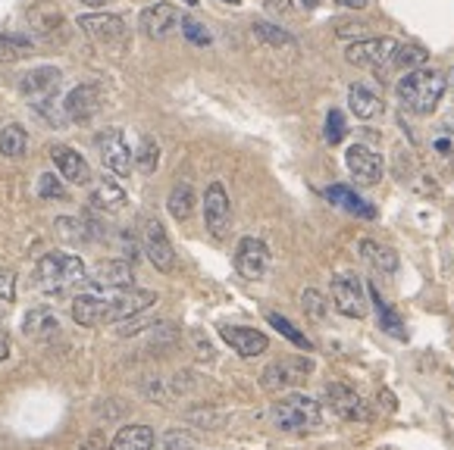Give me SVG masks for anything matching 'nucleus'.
Wrapping results in <instances>:
<instances>
[{
  "label": "nucleus",
  "instance_id": "1a4fd4ad",
  "mask_svg": "<svg viewBox=\"0 0 454 450\" xmlns=\"http://www.w3.org/2000/svg\"><path fill=\"white\" fill-rule=\"evenodd\" d=\"M204 225L216 241H226L232 232V204H229V194L220 182L207 185V191H204Z\"/></svg>",
  "mask_w": 454,
  "mask_h": 450
},
{
  "label": "nucleus",
  "instance_id": "79ce46f5",
  "mask_svg": "<svg viewBox=\"0 0 454 450\" xmlns=\"http://www.w3.org/2000/svg\"><path fill=\"white\" fill-rule=\"evenodd\" d=\"M82 450H107V444H104V438L94 431V435H88L85 441H82Z\"/></svg>",
  "mask_w": 454,
  "mask_h": 450
},
{
  "label": "nucleus",
  "instance_id": "a18cd8bd",
  "mask_svg": "<svg viewBox=\"0 0 454 450\" xmlns=\"http://www.w3.org/2000/svg\"><path fill=\"white\" fill-rule=\"evenodd\" d=\"M335 4H341V7H348V10H364V7H370L373 0H335Z\"/></svg>",
  "mask_w": 454,
  "mask_h": 450
},
{
  "label": "nucleus",
  "instance_id": "423d86ee",
  "mask_svg": "<svg viewBox=\"0 0 454 450\" xmlns=\"http://www.w3.org/2000/svg\"><path fill=\"white\" fill-rule=\"evenodd\" d=\"M314 372V360L308 357H282L276 363H270L261 376V388L270 391V394H279V391L298 388L304 384Z\"/></svg>",
  "mask_w": 454,
  "mask_h": 450
},
{
  "label": "nucleus",
  "instance_id": "aec40b11",
  "mask_svg": "<svg viewBox=\"0 0 454 450\" xmlns=\"http://www.w3.org/2000/svg\"><path fill=\"white\" fill-rule=\"evenodd\" d=\"M63 110H67V116L73 122L85 126V122L94 120V112L100 110V91L94 85H75L67 94V100H63Z\"/></svg>",
  "mask_w": 454,
  "mask_h": 450
},
{
  "label": "nucleus",
  "instance_id": "e433bc0d",
  "mask_svg": "<svg viewBox=\"0 0 454 450\" xmlns=\"http://www.w3.org/2000/svg\"><path fill=\"white\" fill-rule=\"evenodd\" d=\"M182 35H185L192 44H198V47H207L210 41V32L204 28V22H198L194 16H182Z\"/></svg>",
  "mask_w": 454,
  "mask_h": 450
},
{
  "label": "nucleus",
  "instance_id": "393cba45",
  "mask_svg": "<svg viewBox=\"0 0 454 450\" xmlns=\"http://www.w3.org/2000/svg\"><path fill=\"white\" fill-rule=\"evenodd\" d=\"M110 450H154V429H147V425H122L114 435Z\"/></svg>",
  "mask_w": 454,
  "mask_h": 450
},
{
  "label": "nucleus",
  "instance_id": "bb28decb",
  "mask_svg": "<svg viewBox=\"0 0 454 450\" xmlns=\"http://www.w3.org/2000/svg\"><path fill=\"white\" fill-rule=\"evenodd\" d=\"M28 151V132L20 126V122H10V126L0 128V153L10 159L26 157Z\"/></svg>",
  "mask_w": 454,
  "mask_h": 450
},
{
  "label": "nucleus",
  "instance_id": "2f4dec72",
  "mask_svg": "<svg viewBox=\"0 0 454 450\" xmlns=\"http://www.w3.org/2000/svg\"><path fill=\"white\" fill-rule=\"evenodd\" d=\"M427 60H429V53H427V47H420V44H401L398 53H395V66L408 69V73L423 69Z\"/></svg>",
  "mask_w": 454,
  "mask_h": 450
},
{
  "label": "nucleus",
  "instance_id": "ea45409f",
  "mask_svg": "<svg viewBox=\"0 0 454 450\" xmlns=\"http://www.w3.org/2000/svg\"><path fill=\"white\" fill-rule=\"evenodd\" d=\"M57 232H60L63 238H69V241H82V238H85V232H82V222H79V219H69V216L57 219Z\"/></svg>",
  "mask_w": 454,
  "mask_h": 450
},
{
  "label": "nucleus",
  "instance_id": "f03ea898",
  "mask_svg": "<svg viewBox=\"0 0 454 450\" xmlns=\"http://www.w3.org/2000/svg\"><path fill=\"white\" fill-rule=\"evenodd\" d=\"M85 263L75 253H44L35 266V288H41L44 294H67L69 288L85 285Z\"/></svg>",
  "mask_w": 454,
  "mask_h": 450
},
{
  "label": "nucleus",
  "instance_id": "a878e982",
  "mask_svg": "<svg viewBox=\"0 0 454 450\" xmlns=\"http://www.w3.org/2000/svg\"><path fill=\"white\" fill-rule=\"evenodd\" d=\"M88 204H91L94 210L116 213V210H122V206L129 204V198H126V191H122V188L116 185V182L104 179V182H98V185H94V191H91V198H88Z\"/></svg>",
  "mask_w": 454,
  "mask_h": 450
},
{
  "label": "nucleus",
  "instance_id": "c756f323",
  "mask_svg": "<svg viewBox=\"0 0 454 450\" xmlns=\"http://www.w3.org/2000/svg\"><path fill=\"white\" fill-rule=\"evenodd\" d=\"M28 26L35 28V32H54V28L63 26V16L57 7H51V4H35L32 10H28Z\"/></svg>",
  "mask_w": 454,
  "mask_h": 450
},
{
  "label": "nucleus",
  "instance_id": "4be33fe9",
  "mask_svg": "<svg viewBox=\"0 0 454 450\" xmlns=\"http://www.w3.org/2000/svg\"><path fill=\"white\" fill-rule=\"evenodd\" d=\"M348 106H351V112H355L357 120H376L382 112V97L373 91V88L361 85V81H355V85L348 88Z\"/></svg>",
  "mask_w": 454,
  "mask_h": 450
},
{
  "label": "nucleus",
  "instance_id": "4468645a",
  "mask_svg": "<svg viewBox=\"0 0 454 450\" xmlns=\"http://www.w3.org/2000/svg\"><path fill=\"white\" fill-rule=\"evenodd\" d=\"M348 173L355 175L361 185H380L382 179V157L367 144H351L345 153Z\"/></svg>",
  "mask_w": 454,
  "mask_h": 450
},
{
  "label": "nucleus",
  "instance_id": "de8ad7c7",
  "mask_svg": "<svg viewBox=\"0 0 454 450\" xmlns=\"http://www.w3.org/2000/svg\"><path fill=\"white\" fill-rule=\"evenodd\" d=\"M182 4H188V7H198V0H182Z\"/></svg>",
  "mask_w": 454,
  "mask_h": 450
},
{
  "label": "nucleus",
  "instance_id": "6ab92c4d",
  "mask_svg": "<svg viewBox=\"0 0 454 450\" xmlns=\"http://www.w3.org/2000/svg\"><path fill=\"white\" fill-rule=\"evenodd\" d=\"M79 28L94 41H104V44H116V41L126 38V22L114 13H85L79 16Z\"/></svg>",
  "mask_w": 454,
  "mask_h": 450
},
{
  "label": "nucleus",
  "instance_id": "7c9ffc66",
  "mask_svg": "<svg viewBox=\"0 0 454 450\" xmlns=\"http://www.w3.org/2000/svg\"><path fill=\"white\" fill-rule=\"evenodd\" d=\"M32 53V41L20 38V35H0V63H16L26 60Z\"/></svg>",
  "mask_w": 454,
  "mask_h": 450
},
{
  "label": "nucleus",
  "instance_id": "58836bf2",
  "mask_svg": "<svg viewBox=\"0 0 454 450\" xmlns=\"http://www.w3.org/2000/svg\"><path fill=\"white\" fill-rule=\"evenodd\" d=\"M38 194L44 200H63L67 198V191H63V185H60V179H57L54 173H44L38 179Z\"/></svg>",
  "mask_w": 454,
  "mask_h": 450
},
{
  "label": "nucleus",
  "instance_id": "2eb2a0df",
  "mask_svg": "<svg viewBox=\"0 0 454 450\" xmlns=\"http://www.w3.org/2000/svg\"><path fill=\"white\" fill-rule=\"evenodd\" d=\"M138 26L151 41H163L173 35L176 26H182V13L173 7V4H151V7L141 13Z\"/></svg>",
  "mask_w": 454,
  "mask_h": 450
},
{
  "label": "nucleus",
  "instance_id": "9b49d317",
  "mask_svg": "<svg viewBox=\"0 0 454 450\" xmlns=\"http://www.w3.org/2000/svg\"><path fill=\"white\" fill-rule=\"evenodd\" d=\"M141 244H145L147 260L154 263L157 272H173L176 269L173 241H169V235H167V229L160 225V219H154V216L145 219V238H141Z\"/></svg>",
  "mask_w": 454,
  "mask_h": 450
},
{
  "label": "nucleus",
  "instance_id": "c03bdc74",
  "mask_svg": "<svg viewBox=\"0 0 454 450\" xmlns=\"http://www.w3.org/2000/svg\"><path fill=\"white\" fill-rule=\"evenodd\" d=\"M10 357V335H7V329H0V363Z\"/></svg>",
  "mask_w": 454,
  "mask_h": 450
},
{
  "label": "nucleus",
  "instance_id": "72a5a7b5",
  "mask_svg": "<svg viewBox=\"0 0 454 450\" xmlns=\"http://www.w3.org/2000/svg\"><path fill=\"white\" fill-rule=\"evenodd\" d=\"M135 163H138L141 173L151 175L157 169V163H160V144H157L154 138H141L138 153H135Z\"/></svg>",
  "mask_w": 454,
  "mask_h": 450
},
{
  "label": "nucleus",
  "instance_id": "c85d7f7f",
  "mask_svg": "<svg viewBox=\"0 0 454 450\" xmlns=\"http://www.w3.org/2000/svg\"><path fill=\"white\" fill-rule=\"evenodd\" d=\"M167 206H169V216L179 219V222H185V219L194 213V188L188 185V182H179V185L169 191Z\"/></svg>",
  "mask_w": 454,
  "mask_h": 450
},
{
  "label": "nucleus",
  "instance_id": "a211bd4d",
  "mask_svg": "<svg viewBox=\"0 0 454 450\" xmlns=\"http://www.w3.org/2000/svg\"><path fill=\"white\" fill-rule=\"evenodd\" d=\"M51 159H54L57 173H60L69 185H88V182H91V166H88V159L82 157L75 147H67V144L51 147Z\"/></svg>",
  "mask_w": 454,
  "mask_h": 450
},
{
  "label": "nucleus",
  "instance_id": "cd10ccee",
  "mask_svg": "<svg viewBox=\"0 0 454 450\" xmlns=\"http://www.w3.org/2000/svg\"><path fill=\"white\" fill-rule=\"evenodd\" d=\"M254 38L270 47H276V50H294V47H298V41H294L286 28L273 26V22H261V19L254 22Z\"/></svg>",
  "mask_w": 454,
  "mask_h": 450
},
{
  "label": "nucleus",
  "instance_id": "f3484780",
  "mask_svg": "<svg viewBox=\"0 0 454 450\" xmlns=\"http://www.w3.org/2000/svg\"><path fill=\"white\" fill-rule=\"evenodd\" d=\"M220 338L241 357H261L270 347V338L247 325H220Z\"/></svg>",
  "mask_w": 454,
  "mask_h": 450
},
{
  "label": "nucleus",
  "instance_id": "3c124183",
  "mask_svg": "<svg viewBox=\"0 0 454 450\" xmlns=\"http://www.w3.org/2000/svg\"><path fill=\"white\" fill-rule=\"evenodd\" d=\"M226 4H235V0H226Z\"/></svg>",
  "mask_w": 454,
  "mask_h": 450
},
{
  "label": "nucleus",
  "instance_id": "7ed1b4c3",
  "mask_svg": "<svg viewBox=\"0 0 454 450\" xmlns=\"http://www.w3.org/2000/svg\"><path fill=\"white\" fill-rule=\"evenodd\" d=\"M445 88L448 79L442 73H435V69H414V73H404V79L398 81L395 91H398V100L411 112L427 116V112H433L442 104Z\"/></svg>",
  "mask_w": 454,
  "mask_h": 450
},
{
  "label": "nucleus",
  "instance_id": "ddd939ff",
  "mask_svg": "<svg viewBox=\"0 0 454 450\" xmlns=\"http://www.w3.org/2000/svg\"><path fill=\"white\" fill-rule=\"evenodd\" d=\"M326 404L333 407L335 416L348 419V423H364V419H370V407L364 404L361 394L345 382H329L326 384Z\"/></svg>",
  "mask_w": 454,
  "mask_h": 450
},
{
  "label": "nucleus",
  "instance_id": "39448f33",
  "mask_svg": "<svg viewBox=\"0 0 454 450\" xmlns=\"http://www.w3.org/2000/svg\"><path fill=\"white\" fill-rule=\"evenodd\" d=\"M126 288H135V272L126 260H100L85 275V294L107 298V294L126 291Z\"/></svg>",
  "mask_w": 454,
  "mask_h": 450
},
{
  "label": "nucleus",
  "instance_id": "0eeeda50",
  "mask_svg": "<svg viewBox=\"0 0 454 450\" xmlns=\"http://www.w3.org/2000/svg\"><path fill=\"white\" fill-rule=\"evenodd\" d=\"M329 298H333L335 310L345 313L348 319H364L367 316V285L351 272H339L329 282Z\"/></svg>",
  "mask_w": 454,
  "mask_h": 450
},
{
  "label": "nucleus",
  "instance_id": "f704fd0d",
  "mask_svg": "<svg viewBox=\"0 0 454 450\" xmlns=\"http://www.w3.org/2000/svg\"><path fill=\"white\" fill-rule=\"evenodd\" d=\"M26 335L28 338H41V335H47V331H54L57 329V322H54V313H47V310H32L26 316Z\"/></svg>",
  "mask_w": 454,
  "mask_h": 450
},
{
  "label": "nucleus",
  "instance_id": "49530a36",
  "mask_svg": "<svg viewBox=\"0 0 454 450\" xmlns=\"http://www.w3.org/2000/svg\"><path fill=\"white\" fill-rule=\"evenodd\" d=\"M79 4H85V7H91V10H100L104 4H110V0H79Z\"/></svg>",
  "mask_w": 454,
  "mask_h": 450
},
{
  "label": "nucleus",
  "instance_id": "37998d69",
  "mask_svg": "<svg viewBox=\"0 0 454 450\" xmlns=\"http://www.w3.org/2000/svg\"><path fill=\"white\" fill-rule=\"evenodd\" d=\"M267 10H273V13H292V0H267Z\"/></svg>",
  "mask_w": 454,
  "mask_h": 450
},
{
  "label": "nucleus",
  "instance_id": "f8f14e48",
  "mask_svg": "<svg viewBox=\"0 0 454 450\" xmlns=\"http://www.w3.org/2000/svg\"><path fill=\"white\" fill-rule=\"evenodd\" d=\"M235 272L247 282H261L270 272V247L261 238H241L235 247Z\"/></svg>",
  "mask_w": 454,
  "mask_h": 450
},
{
  "label": "nucleus",
  "instance_id": "8fccbe9b",
  "mask_svg": "<svg viewBox=\"0 0 454 450\" xmlns=\"http://www.w3.org/2000/svg\"><path fill=\"white\" fill-rule=\"evenodd\" d=\"M451 85H454V69H451Z\"/></svg>",
  "mask_w": 454,
  "mask_h": 450
},
{
  "label": "nucleus",
  "instance_id": "9d476101",
  "mask_svg": "<svg viewBox=\"0 0 454 450\" xmlns=\"http://www.w3.org/2000/svg\"><path fill=\"white\" fill-rule=\"evenodd\" d=\"M94 144H98L100 151V163L107 166V173L120 175V179H126L129 173H132V151H129L126 144V135L120 132V128H104V132L94 138Z\"/></svg>",
  "mask_w": 454,
  "mask_h": 450
},
{
  "label": "nucleus",
  "instance_id": "c9c22d12",
  "mask_svg": "<svg viewBox=\"0 0 454 450\" xmlns=\"http://www.w3.org/2000/svg\"><path fill=\"white\" fill-rule=\"evenodd\" d=\"M348 135V122H345V112L341 110H329L326 112V128H323V138L326 144H341Z\"/></svg>",
  "mask_w": 454,
  "mask_h": 450
},
{
  "label": "nucleus",
  "instance_id": "412c9836",
  "mask_svg": "<svg viewBox=\"0 0 454 450\" xmlns=\"http://www.w3.org/2000/svg\"><path fill=\"white\" fill-rule=\"evenodd\" d=\"M323 194H326L329 204L341 206V210L351 213V216L376 219V206H373V204H367V200H364L361 194L355 191V188H348V185H329Z\"/></svg>",
  "mask_w": 454,
  "mask_h": 450
},
{
  "label": "nucleus",
  "instance_id": "09e8293b",
  "mask_svg": "<svg viewBox=\"0 0 454 450\" xmlns=\"http://www.w3.org/2000/svg\"><path fill=\"white\" fill-rule=\"evenodd\" d=\"M304 7H317V0H304Z\"/></svg>",
  "mask_w": 454,
  "mask_h": 450
},
{
  "label": "nucleus",
  "instance_id": "5701e85b",
  "mask_svg": "<svg viewBox=\"0 0 454 450\" xmlns=\"http://www.w3.org/2000/svg\"><path fill=\"white\" fill-rule=\"evenodd\" d=\"M357 253H361L364 263L376 272H388V275H395V269H398V253H395L392 247L373 241V238H364L361 244H357Z\"/></svg>",
  "mask_w": 454,
  "mask_h": 450
},
{
  "label": "nucleus",
  "instance_id": "b1692460",
  "mask_svg": "<svg viewBox=\"0 0 454 450\" xmlns=\"http://www.w3.org/2000/svg\"><path fill=\"white\" fill-rule=\"evenodd\" d=\"M367 294H370V300H373V310H376V316H380V329L386 331V335H392V338H398V341H404L408 338V329H404V322H401V316L392 310V306L386 304V298L380 294V288L370 282L367 285Z\"/></svg>",
  "mask_w": 454,
  "mask_h": 450
},
{
  "label": "nucleus",
  "instance_id": "f257e3e1",
  "mask_svg": "<svg viewBox=\"0 0 454 450\" xmlns=\"http://www.w3.org/2000/svg\"><path fill=\"white\" fill-rule=\"evenodd\" d=\"M157 304V294L147 288H126V291H114L107 298L100 294H79L73 300V319L79 325H107L120 322V319L138 316L141 310Z\"/></svg>",
  "mask_w": 454,
  "mask_h": 450
},
{
  "label": "nucleus",
  "instance_id": "20e7f679",
  "mask_svg": "<svg viewBox=\"0 0 454 450\" xmlns=\"http://www.w3.org/2000/svg\"><path fill=\"white\" fill-rule=\"evenodd\" d=\"M270 419L282 431H314L323 425V407L310 394H286L270 407Z\"/></svg>",
  "mask_w": 454,
  "mask_h": 450
},
{
  "label": "nucleus",
  "instance_id": "473e14b6",
  "mask_svg": "<svg viewBox=\"0 0 454 450\" xmlns=\"http://www.w3.org/2000/svg\"><path fill=\"white\" fill-rule=\"evenodd\" d=\"M267 319H270V325H273V329L279 331V335H286L294 347H301V351H310V347H314V345H310V341H308V335H304V331L294 329V325L288 322V319L282 316V313H270Z\"/></svg>",
  "mask_w": 454,
  "mask_h": 450
},
{
  "label": "nucleus",
  "instance_id": "dca6fc26",
  "mask_svg": "<svg viewBox=\"0 0 454 450\" xmlns=\"http://www.w3.org/2000/svg\"><path fill=\"white\" fill-rule=\"evenodd\" d=\"M60 69L57 66H38V69H32V73L26 75V79L20 81V91L26 94L28 100H32L35 106H41V104H47V100L54 97L57 94V88H60Z\"/></svg>",
  "mask_w": 454,
  "mask_h": 450
},
{
  "label": "nucleus",
  "instance_id": "a19ab883",
  "mask_svg": "<svg viewBox=\"0 0 454 450\" xmlns=\"http://www.w3.org/2000/svg\"><path fill=\"white\" fill-rule=\"evenodd\" d=\"M13 298H16V275L0 266V300H4V304H10Z\"/></svg>",
  "mask_w": 454,
  "mask_h": 450
},
{
  "label": "nucleus",
  "instance_id": "4c0bfd02",
  "mask_svg": "<svg viewBox=\"0 0 454 450\" xmlns=\"http://www.w3.org/2000/svg\"><path fill=\"white\" fill-rule=\"evenodd\" d=\"M301 306H304V313H308L314 322H320V319L326 316V298H323L317 288H308V291L301 294Z\"/></svg>",
  "mask_w": 454,
  "mask_h": 450
},
{
  "label": "nucleus",
  "instance_id": "6e6552de",
  "mask_svg": "<svg viewBox=\"0 0 454 450\" xmlns=\"http://www.w3.org/2000/svg\"><path fill=\"white\" fill-rule=\"evenodd\" d=\"M398 41L395 38H361L355 44H348L345 60L351 66H370L376 73L395 66V53H398Z\"/></svg>",
  "mask_w": 454,
  "mask_h": 450
}]
</instances>
